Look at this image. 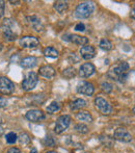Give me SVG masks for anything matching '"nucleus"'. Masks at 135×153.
Listing matches in <instances>:
<instances>
[{
	"mask_svg": "<svg viewBox=\"0 0 135 153\" xmlns=\"http://www.w3.org/2000/svg\"><path fill=\"white\" fill-rule=\"evenodd\" d=\"M129 69L130 66L127 62H121L109 69V71L107 72V76L117 82H124L128 78Z\"/></svg>",
	"mask_w": 135,
	"mask_h": 153,
	"instance_id": "f257e3e1",
	"label": "nucleus"
},
{
	"mask_svg": "<svg viewBox=\"0 0 135 153\" xmlns=\"http://www.w3.org/2000/svg\"><path fill=\"white\" fill-rule=\"evenodd\" d=\"M94 10H95V5L93 2H81L75 10V17L78 19H87L91 16Z\"/></svg>",
	"mask_w": 135,
	"mask_h": 153,
	"instance_id": "f03ea898",
	"label": "nucleus"
},
{
	"mask_svg": "<svg viewBox=\"0 0 135 153\" xmlns=\"http://www.w3.org/2000/svg\"><path fill=\"white\" fill-rule=\"evenodd\" d=\"M16 24L14 20L7 18L4 19L2 21L1 24V29H2V33H3V38L5 39L7 42H13L17 39V33L13 30V27Z\"/></svg>",
	"mask_w": 135,
	"mask_h": 153,
	"instance_id": "7ed1b4c3",
	"label": "nucleus"
},
{
	"mask_svg": "<svg viewBox=\"0 0 135 153\" xmlns=\"http://www.w3.org/2000/svg\"><path fill=\"white\" fill-rule=\"evenodd\" d=\"M38 82V76L35 72L33 71H29L25 76L24 80L22 81V90L26 92L32 91L34 88L36 87Z\"/></svg>",
	"mask_w": 135,
	"mask_h": 153,
	"instance_id": "20e7f679",
	"label": "nucleus"
},
{
	"mask_svg": "<svg viewBox=\"0 0 135 153\" xmlns=\"http://www.w3.org/2000/svg\"><path fill=\"white\" fill-rule=\"evenodd\" d=\"M71 124V117L69 115H63L57 118L55 123L54 131L56 134H61L68 129V127Z\"/></svg>",
	"mask_w": 135,
	"mask_h": 153,
	"instance_id": "39448f33",
	"label": "nucleus"
},
{
	"mask_svg": "<svg viewBox=\"0 0 135 153\" xmlns=\"http://www.w3.org/2000/svg\"><path fill=\"white\" fill-rule=\"evenodd\" d=\"M16 85L6 76H0V94L10 95L15 92Z\"/></svg>",
	"mask_w": 135,
	"mask_h": 153,
	"instance_id": "423d86ee",
	"label": "nucleus"
},
{
	"mask_svg": "<svg viewBox=\"0 0 135 153\" xmlns=\"http://www.w3.org/2000/svg\"><path fill=\"white\" fill-rule=\"evenodd\" d=\"M95 105H96V107H97V109L102 115L108 116V115H110L113 111L112 106L109 104L108 101L105 100L102 97H97V98L95 99Z\"/></svg>",
	"mask_w": 135,
	"mask_h": 153,
	"instance_id": "0eeeda50",
	"label": "nucleus"
},
{
	"mask_svg": "<svg viewBox=\"0 0 135 153\" xmlns=\"http://www.w3.org/2000/svg\"><path fill=\"white\" fill-rule=\"evenodd\" d=\"M133 137L132 134L124 127H119L114 130L113 133V140H117L120 142H124V143H129L132 141Z\"/></svg>",
	"mask_w": 135,
	"mask_h": 153,
	"instance_id": "6e6552de",
	"label": "nucleus"
},
{
	"mask_svg": "<svg viewBox=\"0 0 135 153\" xmlns=\"http://www.w3.org/2000/svg\"><path fill=\"white\" fill-rule=\"evenodd\" d=\"M19 44L22 48H35L40 45V40L33 36H25L19 40Z\"/></svg>",
	"mask_w": 135,
	"mask_h": 153,
	"instance_id": "1a4fd4ad",
	"label": "nucleus"
},
{
	"mask_svg": "<svg viewBox=\"0 0 135 153\" xmlns=\"http://www.w3.org/2000/svg\"><path fill=\"white\" fill-rule=\"evenodd\" d=\"M63 40L67 41V42H71L73 44L76 45H80V46H84L89 43V39L86 36H79V34H75V33H67L63 36Z\"/></svg>",
	"mask_w": 135,
	"mask_h": 153,
	"instance_id": "9d476101",
	"label": "nucleus"
},
{
	"mask_svg": "<svg viewBox=\"0 0 135 153\" xmlns=\"http://www.w3.org/2000/svg\"><path fill=\"white\" fill-rule=\"evenodd\" d=\"M76 91L78 94H82L85 96H91L95 92V87L93 83L87 82V81H83V82L79 83L76 88Z\"/></svg>",
	"mask_w": 135,
	"mask_h": 153,
	"instance_id": "9b49d317",
	"label": "nucleus"
},
{
	"mask_svg": "<svg viewBox=\"0 0 135 153\" xmlns=\"http://www.w3.org/2000/svg\"><path fill=\"white\" fill-rule=\"evenodd\" d=\"M25 117H26V119L28 120V121L35 123V122H41V121H43V120H45L46 116H45V114L43 113L42 111H40V109H31V111H27Z\"/></svg>",
	"mask_w": 135,
	"mask_h": 153,
	"instance_id": "f8f14e48",
	"label": "nucleus"
},
{
	"mask_svg": "<svg viewBox=\"0 0 135 153\" xmlns=\"http://www.w3.org/2000/svg\"><path fill=\"white\" fill-rule=\"evenodd\" d=\"M96 72V68L91 62H85V64L81 65L79 68V75L83 78H87L91 77L94 73Z\"/></svg>",
	"mask_w": 135,
	"mask_h": 153,
	"instance_id": "ddd939ff",
	"label": "nucleus"
},
{
	"mask_svg": "<svg viewBox=\"0 0 135 153\" xmlns=\"http://www.w3.org/2000/svg\"><path fill=\"white\" fill-rule=\"evenodd\" d=\"M79 53H80L81 57L85 61H89V59H91L96 56V49L94 46H91V45H85V46H82L79 50Z\"/></svg>",
	"mask_w": 135,
	"mask_h": 153,
	"instance_id": "4468645a",
	"label": "nucleus"
},
{
	"mask_svg": "<svg viewBox=\"0 0 135 153\" xmlns=\"http://www.w3.org/2000/svg\"><path fill=\"white\" fill-rule=\"evenodd\" d=\"M38 73H40V75L42 77H45V78H48V79L53 78L55 76V74H56L55 69L52 66H50V65H46V66L41 67Z\"/></svg>",
	"mask_w": 135,
	"mask_h": 153,
	"instance_id": "2eb2a0df",
	"label": "nucleus"
},
{
	"mask_svg": "<svg viewBox=\"0 0 135 153\" xmlns=\"http://www.w3.org/2000/svg\"><path fill=\"white\" fill-rule=\"evenodd\" d=\"M38 59L35 56H26L21 59V67L24 69H32L38 65Z\"/></svg>",
	"mask_w": 135,
	"mask_h": 153,
	"instance_id": "dca6fc26",
	"label": "nucleus"
},
{
	"mask_svg": "<svg viewBox=\"0 0 135 153\" xmlns=\"http://www.w3.org/2000/svg\"><path fill=\"white\" fill-rule=\"evenodd\" d=\"M26 20L30 23L31 26H32L36 31H43L44 25L42 24V22H41V20L38 18V16H29L26 18Z\"/></svg>",
	"mask_w": 135,
	"mask_h": 153,
	"instance_id": "f3484780",
	"label": "nucleus"
},
{
	"mask_svg": "<svg viewBox=\"0 0 135 153\" xmlns=\"http://www.w3.org/2000/svg\"><path fill=\"white\" fill-rule=\"evenodd\" d=\"M76 119L82 122H87V123L93 122V117H91V113L87 111H79V113H77Z\"/></svg>",
	"mask_w": 135,
	"mask_h": 153,
	"instance_id": "a211bd4d",
	"label": "nucleus"
},
{
	"mask_svg": "<svg viewBox=\"0 0 135 153\" xmlns=\"http://www.w3.org/2000/svg\"><path fill=\"white\" fill-rule=\"evenodd\" d=\"M86 106V101L82 98H77L74 101H72L70 104V108L72 111H77V109H81L83 107Z\"/></svg>",
	"mask_w": 135,
	"mask_h": 153,
	"instance_id": "6ab92c4d",
	"label": "nucleus"
},
{
	"mask_svg": "<svg viewBox=\"0 0 135 153\" xmlns=\"http://www.w3.org/2000/svg\"><path fill=\"white\" fill-rule=\"evenodd\" d=\"M54 10L59 14H63L69 7V3L67 1H56L53 5Z\"/></svg>",
	"mask_w": 135,
	"mask_h": 153,
	"instance_id": "aec40b11",
	"label": "nucleus"
},
{
	"mask_svg": "<svg viewBox=\"0 0 135 153\" xmlns=\"http://www.w3.org/2000/svg\"><path fill=\"white\" fill-rule=\"evenodd\" d=\"M44 55L46 57H50V59H56L58 56V51L54 47H47L44 49Z\"/></svg>",
	"mask_w": 135,
	"mask_h": 153,
	"instance_id": "412c9836",
	"label": "nucleus"
},
{
	"mask_svg": "<svg viewBox=\"0 0 135 153\" xmlns=\"http://www.w3.org/2000/svg\"><path fill=\"white\" fill-rule=\"evenodd\" d=\"M63 76L67 79H71L76 76V70L74 67H68L63 70Z\"/></svg>",
	"mask_w": 135,
	"mask_h": 153,
	"instance_id": "4be33fe9",
	"label": "nucleus"
},
{
	"mask_svg": "<svg viewBox=\"0 0 135 153\" xmlns=\"http://www.w3.org/2000/svg\"><path fill=\"white\" fill-rule=\"evenodd\" d=\"M99 47L104 51H110L112 49V43L108 39H102L99 43Z\"/></svg>",
	"mask_w": 135,
	"mask_h": 153,
	"instance_id": "5701e85b",
	"label": "nucleus"
},
{
	"mask_svg": "<svg viewBox=\"0 0 135 153\" xmlns=\"http://www.w3.org/2000/svg\"><path fill=\"white\" fill-rule=\"evenodd\" d=\"M59 111H60V104L56 101H53L49 106H47V111L49 114H55Z\"/></svg>",
	"mask_w": 135,
	"mask_h": 153,
	"instance_id": "b1692460",
	"label": "nucleus"
},
{
	"mask_svg": "<svg viewBox=\"0 0 135 153\" xmlns=\"http://www.w3.org/2000/svg\"><path fill=\"white\" fill-rule=\"evenodd\" d=\"M18 139H19V142H20L21 145H28L31 141L30 137H29V134L27 132H22L18 137Z\"/></svg>",
	"mask_w": 135,
	"mask_h": 153,
	"instance_id": "393cba45",
	"label": "nucleus"
},
{
	"mask_svg": "<svg viewBox=\"0 0 135 153\" xmlns=\"http://www.w3.org/2000/svg\"><path fill=\"white\" fill-rule=\"evenodd\" d=\"M100 141L105 147H112L113 146V139L109 137L108 135H101L100 137Z\"/></svg>",
	"mask_w": 135,
	"mask_h": 153,
	"instance_id": "a878e982",
	"label": "nucleus"
},
{
	"mask_svg": "<svg viewBox=\"0 0 135 153\" xmlns=\"http://www.w3.org/2000/svg\"><path fill=\"white\" fill-rule=\"evenodd\" d=\"M75 130H76L78 133H81V134H85V133L89 132V127H87L85 124H81V123H79V124L75 125Z\"/></svg>",
	"mask_w": 135,
	"mask_h": 153,
	"instance_id": "bb28decb",
	"label": "nucleus"
},
{
	"mask_svg": "<svg viewBox=\"0 0 135 153\" xmlns=\"http://www.w3.org/2000/svg\"><path fill=\"white\" fill-rule=\"evenodd\" d=\"M101 90L104 93H106V94H109V93L112 92L113 90V85H111V83L107 82V81H104V82L101 83Z\"/></svg>",
	"mask_w": 135,
	"mask_h": 153,
	"instance_id": "cd10ccee",
	"label": "nucleus"
},
{
	"mask_svg": "<svg viewBox=\"0 0 135 153\" xmlns=\"http://www.w3.org/2000/svg\"><path fill=\"white\" fill-rule=\"evenodd\" d=\"M5 140H6V143L15 144L17 142V140H18V135H17L15 132H10V133H7V134H6Z\"/></svg>",
	"mask_w": 135,
	"mask_h": 153,
	"instance_id": "c85d7f7f",
	"label": "nucleus"
},
{
	"mask_svg": "<svg viewBox=\"0 0 135 153\" xmlns=\"http://www.w3.org/2000/svg\"><path fill=\"white\" fill-rule=\"evenodd\" d=\"M43 144L45 146H48V147H53L55 145V142L51 137H47L46 139L43 140Z\"/></svg>",
	"mask_w": 135,
	"mask_h": 153,
	"instance_id": "c756f323",
	"label": "nucleus"
},
{
	"mask_svg": "<svg viewBox=\"0 0 135 153\" xmlns=\"http://www.w3.org/2000/svg\"><path fill=\"white\" fill-rule=\"evenodd\" d=\"M75 30L77 31H84L85 30V25L83 23H78L75 25Z\"/></svg>",
	"mask_w": 135,
	"mask_h": 153,
	"instance_id": "7c9ffc66",
	"label": "nucleus"
},
{
	"mask_svg": "<svg viewBox=\"0 0 135 153\" xmlns=\"http://www.w3.org/2000/svg\"><path fill=\"white\" fill-rule=\"evenodd\" d=\"M7 103H8V101L6 100L5 98H3V97L0 96V108L6 107V106H7Z\"/></svg>",
	"mask_w": 135,
	"mask_h": 153,
	"instance_id": "2f4dec72",
	"label": "nucleus"
},
{
	"mask_svg": "<svg viewBox=\"0 0 135 153\" xmlns=\"http://www.w3.org/2000/svg\"><path fill=\"white\" fill-rule=\"evenodd\" d=\"M5 2L4 1H0V18L3 16L4 14V8H5Z\"/></svg>",
	"mask_w": 135,
	"mask_h": 153,
	"instance_id": "473e14b6",
	"label": "nucleus"
},
{
	"mask_svg": "<svg viewBox=\"0 0 135 153\" xmlns=\"http://www.w3.org/2000/svg\"><path fill=\"white\" fill-rule=\"evenodd\" d=\"M7 153H22V152H21V150L19 149V148L13 147V148H10V149L7 150Z\"/></svg>",
	"mask_w": 135,
	"mask_h": 153,
	"instance_id": "72a5a7b5",
	"label": "nucleus"
},
{
	"mask_svg": "<svg viewBox=\"0 0 135 153\" xmlns=\"http://www.w3.org/2000/svg\"><path fill=\"white\" fill-rule=\"evenodd\" d=\"M4 133V129H3V127L1 126V125H0V137H1L2 134H3Z\"/></svg>",
	"mask_w": 135,
	"mask_h": 153,
	"instance_id": "f704fd0d",
	"label": "nucleus"
},
{
	"mask_svg": "<svg viewBox=\"0 0 135 153\" xmlns=\"http://www.w3.org/2000/svg\"><path fill=\"white\" fill-rule=\"evenodd\" d=\"M131 18L134 20V7L132 8V12H131Z\"/></svg>",
	"mask_w": 135,
	"mask_h": 153,
	"instance_id": "c9c22d12",
	"label": "nucleus"
},
{
	"mask_svg": "<svg viewBox=\"0 0 135 153\" xmlns=\"http://www.w3.org/2000/svg\"><path fill=\"white\" fill-rule=\"evenodd\" d=\"M30 153H38V151H36V149H35V148H33V149L31 150V152H30Z\"/></svg>",
	"mask_w": 135,
	"mask_h": 153,
	"instance_id": "e433bc0d",
	"label": "nucleus"
},
{
	"mask_svg": "<svg viewBox=\"0 0 135 153\" xmlns=\"http://www.w3.org/2000/svg\"><path fill=\"white\" fill-rule=\"evenodd\" d=\"M46 153H57L56 151H53V150H51V151H47Z\"/></svg>",
	"mask_w": 135,
	"mask_h": 153,
	"instance_id": "4c0bfd02",
	"label": "nucleus"
},
{
	"mask_svg": "<svg viewBox=\"0 0 135 153\" xmlns=\"http://www.w3.org/2000/svg\"><path fill=\"white\" fill-rule=\"evenodd\" d=\"M10 3H13V4H15V3H19V1H10Z\"/></svg>",
	"mask_w": 135,
	"mask_h": 153,
	"instance_id": "58836bf2",
	"label": "nucleus"
},
{
	"mask_svg": "<svg viewBox=\"0 0 135 153\" xmlns=\"http://www.w3.org/2000/svg\"><path fill=\"white\" fill-rule=\"evenodd\" d=\"M2 49V45H1V43H0V50Z\"/></svg>",
	"mask_w": 135,
	"mask_h": 153,
	"instance_id": "ea45409f",
	"label": "nucleus"
},
{
	"mask_svg": "<svg viewBox=\"0 0 135 153\" xmlns=\"http://www.w3.org/2000/svg\"><path fill=\"white\" fill-rule=\"evenodd\" d=\"M80 153H87V152H80Z\"/></svg>",
	"mask_w": 135,
	"mask_h": 153,
	"instance_id": "a19ab883",
	"label": "nucleus"
},
{
	"mask_svg": "<svg viewBox=\"0 0 135 153\" xmlns=\"http://www.w3.org/2000/svg\"><path fill=\"white\" fill-rule=\"evenodd\" d=\"M63 153H68V152H63Z\"/></svg>",
	"mask_w": 135,
	"mask_h": 153,
	"instance_id": "79ce46f5",
	"label": "nucleus"
}]
</instances>
